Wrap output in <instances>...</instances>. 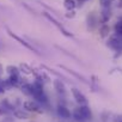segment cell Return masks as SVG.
Listing matches in <instances>:
<instances>
[{"instance_id":"6da1fadb","label":"cell","mask_w":122,"mask_h":122,"mask_svg":"<svg viewBox=\"0 0 122 122\" xmlns=\"http://www.w3.org/2000/svg\"><path fill=\"white\" fill-rule=\"evenodd\" d=\"M107 46L110 49L117 51V54L115 55V57H117V56H120L122 54V37L121 36H118V35L110 36L109 40L107 41Z\"/></svg>"},{"instance_id":"7a4b0ae2","label":"cell","mask_w":122,"mask_h":122,"mask_svg":"<svg viewBox=\"0 0 122 122\" xmlns=\"http://www.w3.org/2000/svg\"><path fill=\"white\" fill-rule=\"evenodd\" d=\"M42 16H43L47 20H49L53 25H55V26L59 29V31H60L61 34H62L64 36H66V37H73V34H72V32H70L67 29H65V26H64L62 24H61V23H59V22H57V19H55L50 13H48V12H43V13H42Z\"/></svg>"},{"instance_id":"3957f363","label":"cell","mask_w":122,"mask_h":122,"mask_svg":"<svg viewBox=\"0 0 122 122\" xmlns=\"http://www.w3.org/2000/svg\"><path fill=\"white\" fill-rule=\"evenodd\" d=\"M7 34H9V36H10V37H12L13 40H16V41H17V42H18L19 44L24 46V47H25L26 49H29L30 51L35 53V54H36V55H38V56H41V53H40V51H38V50H37V49H36V48H35L34 46H31V44H30L29 42H26V41H25L24 38L19 37V36H18V35H16V34H13V32H12V31H11L10 29H7Z\"/></svg>"},{"instance_id":"277c9868","label":"cell","mask_w":122,"mask_h":122,"mask_svg":"<svg viewBox=\"0 0 122 122\" xmlns=\"http://www.w3.org/2000/svg\"><path fill=\"white\" fill-rule=\"evenodd\" d=\"M23 109L28 112H42L41 104L35 99H26L23 102Z\"/></svg>"},{"instance_id":"5b68a950","label":"cell","mask_w":122,"mask_h":122,"mask_svg":"<svg viewBox=\"0 0 122 122\" xmlns=\"http://www.w3.org/2000/svg\"><path fill=\"white\" fill-rule=\"evenodd\" d=\"M71 92H72V96H73L74 101H76L79 105H85V104H87V98H86V96H85L79 89L73 87V89L71 90Z\"/></svg>"},{"instance_id":"8992f818","label":"cell","mask_w":122,"mask_h":122,"mask_svg":"<svg viewBox=\"0 0 122 122\" xmlns=\"http://www.w3.org/2000/svg\"><path fill=\"white\" fill-rule=\"evenodd\" d=\"M53 86H54V90L59 93V95H61V96H64L65 93H66V85H65V83L61 80V79H54L53 80Z\"/></svg>"},{"instance_id":"52a82bcc","label":"cell","mask_w":122,"mask_h":122,"mask_svg":"<svg viewBox=\"0 0 122 122\" xmlns=\"http://www.w3.org/2000/svg\"><path fill=\"white\" fill-rule=\"evenodd\" d=\"M56 112H57V115L61 117V118H64V120H68V118H71V111H70V109L67 108V107H65V105H62V104H59L57 105V108H56Z\"/></svg>"},{"instance_id":"ba28073f","label":"cell","mask_w":122,"mask_h":122,"mask_svg":"<svg viewBox=\"0 0 122 122\" xmlns=\"http://www.w3.org/2000/svg\"><path fill=\"white\" fill-rule=\"evenodd\" d=\"M78 109H79L80 114L83 115V117L85 118V121H89V120L92 118V111H91V109H90V107H89L87 104H85V105H79Z\"/></svg>"},{"instance_id":"9c48e42d","label":"cell","mask_w":122,"mask_h":122,"mask_svg":"<svg viewBox=\"0 0 122 122\" xmlns=\"http://www.w3.org/2000/svg\"><path fill=\"white\" fill-rule=\"evenodd\" d=\"M110 18H111V11H110V9H102V11L99 13V20H101V23L102 24H107Z\"/></svg>"},{"instance_id":"30bf717a","label":"cell","mask_w":122,"mask_h":122,"mask_svg":"<svg viewBox=\"0 0 122 122\" xmlns=\"http://www.w3.org/2000/svg\"><path fill=\"white\" fill-rule=\"evenodd\" d=\"M59 67L60 68H62V70H65L67 73H70V74H72L74 78H77L78 80H80V81H83V83H86V79H85V77H83L81 74H79L78 72H76L74 70H72V68H68V67H66V66H64V65H59Z\"/></svg>"},{"instance_id":"8fae6325","label":"cell","mask_w":122,"mask_h":122,"mask_svg":"<svg viewBox=\"0 0 122 122\" xmlns=\"http://www.w3.org/2000/svg\"><path fill=\"white\" fill-rule=\"evenodd\" d=\"M13 116L16 118H18V120H28L30 117L29 112L25 111L24 109H16V110H13Z\"/></svg>"},{"instance_id":"7c38bea8","label":"cell","mask_w":122,"mask_h":122,"mask_svg":"<svg viewBox=\"0 0 122 122\" xmlns=\"http://www.w3.org/2000/svg\"><path fill=\"white\" fill-rule=\"evenodd\" d=\"M20 90L24 95L26 96H34V86L32 84H29V83H24L22 86H20Z\"/></svg>"},{"instance_id":"4fadbf2b","label":"cell","mask_w":122,"mask_h":122,"mask_svg":"<svg viewBox=\"0 0 122 122\" xmlns=\"http://www.w3.org/2000/svg\"><path fill=\"white\" fill-rule=\"evenodd\" d=\"M18 68H19L20 73H23V74H26V76L34 74V68L31 66H29L28 64H20Z\"/></svg>"},{"instance_id":"5bb4252c","label":"cell","mask_w":122,"mask_h":122,"mask_svg":"<svg viewBox=\"0 0 122 122\" xmlns=\"http://www.w3.org/2000/svg\"><path fill=\"white\" fill-rule=\"evenodd\" d=\"M64 7L67 11H74L77 7V1L76 0H64Z\"/></svg>"},{"instance_id":"9a60e30c","label":"cell","mask_w":122,"mask_h":122,"mask_svg":"<svg viewBox=\"0 0 122 122\" xmlns=\"http://www.w3.org/2000/svg\"><path fill=\"white\" fill-rule=\"evenodd\" d=\"M96 23H97V18L95 16V12H91L89 16H87V25H89V29H93L96 26Z\"/></svg>"},{"instance_id":"2e32d148","label":"cell","mask_w":122,"mask_h":122,"mask_svg":"<svg viewBox=\"0 0 122 122\" xmlns=\"http://www.w3.org/2000/svg\"><path fill=\"white\" fill-rule=\"evenodd\" d=\"M109 32H110V26L108 24H102L101 28H99V36L105 38L109 36Z\"/></svg>"},{"instance_id":"e0dca14e","label":"cell","mask_w":122,"mask_h":122,"mask_svg":"<svg viewBox=\"0 0 122 122\" xmlns=\"http://www.w3.org/2000/svg\"><path fill=\"white\" fill-rule=\"evenodd\" d=\"M72 117H73V120H76L77 122H84V121H85V118L83 117V115L80 114V111H79L78 108H76V109L73 110V112H72Z\"/></svg>"},{"instance_id":"ac0fdd59","label":"cell","mask_w":122,"mask_h":122,"mask_svg":"<svg viewBox=\"0 0 122 122\" xmlns=\"http://www.w3.org/2000/svg\"><path fill=\"white\" fill-rule=\"evenodd\" d=\"M6 72L9 73V76H12V74H20L19 68H18L17 66H12V65H10V66L6 67Z\"/></svg>"},{"instance_id":"d6986e66","label":"cell","mask_w":122,"mask_h":122,"mask_svg":"<svg viewBox=\"0 0 122 122\" xmlns=\"http://www.w3.org/2000/svg\"><path fill=\"white\" fill-rule=\"evenodd\" d=\"M114 30H115V35L122 36V20L116 22V24L114 26Z\"/></svg>"},{"instance_id":"ffe728a7","label":"cell","mask_w":122,"mask_h":122,"mask_svg":"<svg viewBox=\"0 0 122 122\" xmlns=\"http://www.w3.org/2000/svg\"><path fill=\"white\" fill-rule=\"evenodd\" d=\"M112 3V0H99V4L102 9H110V5Z\"/></svg>"},{"instance_id":"44dd1931","label":"cell","mask_w":122,"mask_h":122,"mask_svg":"<svg viewBox=\"0 0 122 122\" xmlns=\"http://www.w3.org/2000/svg\"><path fill=\"white\" fill-rule=\"evenodd\" d=\"M65 17L67 19H73L76 17V11H67V13L65 15Z\"/></svg>"},{"instance_id":"7402d4cb","label":"cell","mask_w":122,"mask_h":122,"mask_svg":"<svg viewBox=\"0 0 122 122\" xmlns=\"http://www.w3.org/2000/svg\"><path fill=\"white\" fill-rule=\"evenodd\" d=\"M114 122H122V114L116 115V116L114 117Z\"/></svg>"},{"instance_id":"603a6c76","label":"cell","mask_w":122,"mask_h":122,"mask_svg":"<svg viewBox=\"0 0 122 122\" xmlns=\"http://www.w3.org/2000/svg\"><path fill=\"white\" fill-rule=\"evenodd\" d=\"M6 111H7V109H6L4 105H1V104H0V116H1V115H4V114H6Z\"/></svg>"},{"instance_id":"cb8c5ba5","label":"cell","mask_w":122,"mask_h":122,"mask_svg":"<svg viewBox=\"0 0 122 122\" xmlns=\"http://www.w3.org/2000/svg\"><path fill=\"white\" fill-rule=\"evenodd\" d=\"M4 91H5V90H4V87H3L1 85H0V93H3Z\"/></svg>"},{"instance_id":"d4e9b609","label":"cell","mask_w":122,"mask_h":122,"mask_svg":"<svg viewBox=\"0 0 122 122\" xmlns=\"http://www.w3.org/2000/svg\"><path fill=\"white\" fill-rule=\"evenodd\" d=\"M1 73H3V66L0 65V74H1Z\"/></svg>"},{"instance_id":"484cf974","label":"cell","mask_w":122,"mask_h":122,"mask_svg":"<svg viewBox=\"0 0 122 122\" xmlns=\"http://www.w3.org/2000/svg\"><path fill=\"white\" fill-rule=\"evenodd\" d=\"M118 7H122V0L120 1V4H118Z\"/></svg>"},{"instance_id":"4316f807","label":"cell","mask_w":122,"mask_h":122,"mask_svg":"<svg viewBox=\"0 0 122 122\" xmlns=\"http://www.w3.org/2000/svg\"><path fill=\"white\" fill-rule=\"evenodd\" d=\"M80 1H87V0H80Z\"/></svg>"}]
</instances>
